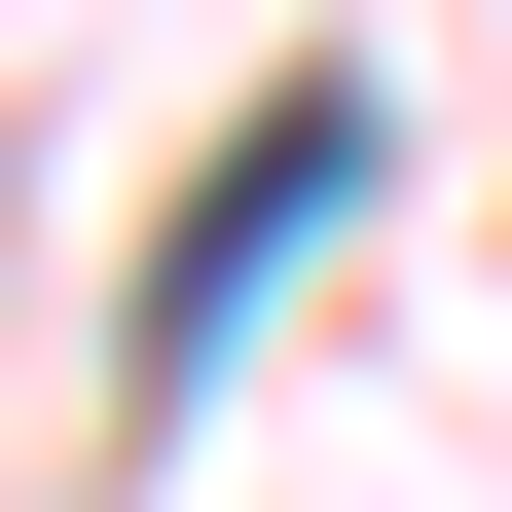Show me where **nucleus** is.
Wrapping results in <instances>:
<instances>
[{"mask_svg":"<svg viewBox=\"0 0 512 512\" xmlns=\"http://www.w3.org/2000/svg\"><path fill=\"white\" fill-rule=\"evenodd\" d=\"M293 220H366V74H256V110H220V183L147 220V330H110V439H183V403H220V330L293 293Z\"/></svg>","mask_w":512,"mask_h":512,"instance_id":"obj_1","label":"nucleus"}]
</instances>
